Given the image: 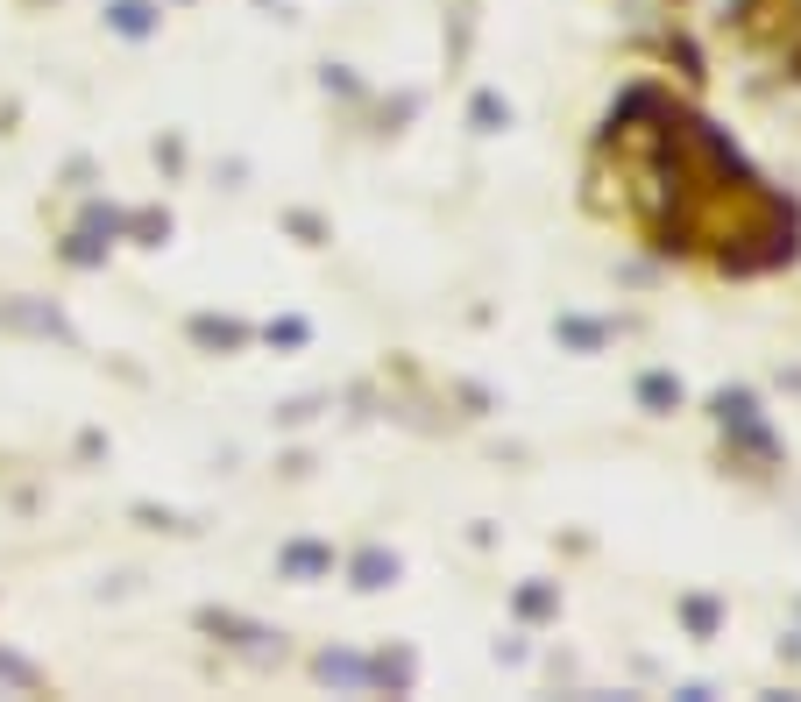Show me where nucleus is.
<instances>
[{
    "instance_id": "obj_1",
    "label": "nucleus",
    "mask_w": 801,
    "mask_h": 702,
    "mask_svg": "<svg viewBox=\"0 0 801 702\" xmlns=\"http://www.w3.org/2000/svg\"><path fill=\"white\" fill-rule=\"evenodd\" d=\"M383 582H397V554H383V546L355 554V589H383Z\"/></svg>"
},
{
    "instance_id": "obj_2",
    "label": "nucleus",
    "mask_w": 801,
    "mask_h": 702,
    "mask_svg": "<svg viewBox=\"0 0 801 702\" xmlns=\"http://www.w3.org/2000/svg\"><path fill=\"white\" fill-rule=\"evenodd\" d=\"M107 22H114L121 36H149V29H156V8H149V0H114Z\"/></svg>"
},
{
    "instance_id": "obj_3",
    "label": "nucleus",
    "mask_w": 801,
    "mask_h": 702,
    "mask_svg": "<svg viewBox=\"0 0 801 702\" xmlns=\"http://www.w3.org/2000/svg\"><path fill=\"white\" fill-rule=\"evenodd\" d=\"M319 568H334L327 546H284V575H319Z\"/></svg>"
},
{
    "instance_id": "obj_4",
    "label": "nucleus",
    "mask_w": 801,
    "mask_h": 702,
    "mask_svg": "<svg viewBox=\"0 0 801 702\" xmlns=\"http://www.w3.org/2000/svg\"><path fill=\"white\" fill-rule=\"evenodd\" d=\"M192 341H206V348H242V327H234V320H192Z\"/></svg>"
},
{
    "instance_id": "obj_5",
    "label": "nucleus",
    "mask_w": 801,
    "mask_h": 702,
    "mask_svg": "<svg viewBox=\"0 0 801 702\" xmlns=\"http://www.w3.org/2000/svg\"><path fill=\"white\" fill-rule=\"evenodd\" d=\"M638 398L667 412V405H681V383H674V376H646V383H638Z\"/></svg>"
},
{
    "instance_id": "obj_6",
    "label": "nucleus",
    "mask_w": 801,
    "mask_h": 702,
    "mask_svg": "<svg viewBox=\"0 0 801 702\" xmlns=\"http://www.w3.org/2000/svg\"><path fill=\"white\" fill-rule=\"evenodd\" d=\"M716 412H724V426H752V390H724Z\"/></svg>"
},
{
    "instance_id": "obj_7",
    "label": "nucleus",
    "mask_w": 801,
    "mask_h": 702,
    "mask_svg": "<svg viewBox=\"0 0 801 702\" xmlns=\"http://www.w3.org/2000/svg\"><path fill=\"white\" fill-rule=\"evenodd\" d=\"M319 674H327V681H362L369 667H362V660H348V653H327V660H319Z\"/></svg>"
},
{
    "instance_id": "obj_8",
    "label": "nucleus",
    "mask_w": 801,
    "mask_h": 702,
    "mask_svg": "<svg viewBox=\"0 0 801 702\" xmlns=\"http://www.w3.org/2000/svg\"><path fill=\"white\" fill-rule=\"evenodd\" d=\"M0 681H22V688H36V667H22V660H8V653H0Z\"/></svg>"
},
{
    "instance_id": "obj_9",
    "label": "nucleus",
    "mask_w": 801,
    "mask_h": 702,
    "mask_svg": "<svg viewBox=\"0 0 801 702\" xmlns=\"http://www.w3.org/2000/svg\"><path fill=\"white\" fill-rule=\"evenodd\" d=\"M560 334H568L575 348H596V341H603V327H582V320H568V327H560Z\"/></svg>"
}]
</instances>
